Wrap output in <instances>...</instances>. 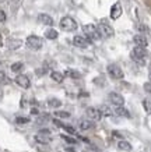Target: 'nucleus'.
I'll list each match as a JSON object with an SVG mask.
<instances>
[{"mask_svg": "<svg viewBox=\"0 0 151 152\" xmlns=\"http://www.w3.org/2000/svg\"><path fill=\"white\" fill-rule=\"evenodd\" d=\"M82 32L85 34V38L90 42H95L101 39V35L94 24H85V25H82Z\"/></svg>", "mask_w": 151, "mask_h": 152, "instance_id": "1", "label": "nucleus"}, {"mask_svg": "<svg viewBox=\"0 0 151 152\" xmlns=\"http://www.w3.org/2000/svg\"><path fill=\"white\" fill-rule=\"evenodd\" d=\"M130 56H132V59L134 60L137 64L144 66V64H146V57H147V49L140 48V46H136L132 50Z\"/></svg>", "mask_w": 151, "mask_h": 152, "instance_id": "2", "label": "nucleus"}, {"mask_svg": "<svg viewBox=\"0 0 151 152\" xmlns=\"http://www.w3.org/2000/svg\"><path fill=\"white\" fill-rule=\"evenodd\" d=\"M25 43H27V46L31 50H39V49H42V46H43L42 38L37 37V35H29V37L25 39Z\"/></svg>", "mask_w": 151, "mask_h": 152, "instance_id": "3", "label": "nucleus"}, {"mask_svg": "<svg viewBox=\"0 0 151 152\" xmlns=\"http://www.w3.org/2000/svg\"><path fill=\"white\" fill-rule=\"evenodd\" d=\"M60 28L63 31H67V32H71V31H76L77 29V23L76 20L71 18V17H63L60 20Z\"/></svg>", "mask_w": 151, "mask_h": 152, "instance_id": "4", "label": "nucleus"}, {"mask_svg": "<svg viewBox=\"0 0 151 152\" xmlns=\"http://www.w3.org/2000/svg\"><path fill=\"white\" fill-rule=\"evenodd\" d=\"M96 29H98V32H99L101 37H104V38H112L115 35L113 28L110 27L109 24L101 23V24H98V25H96Z\"/></svg>", "mask_w": 151, "mask_h": 152, "instance_id": "5", "label": "nucleus"}, {"mask_svg": "<svg viewBox=\"0 0 151 152\" xmlns=\"http://www.w3.org/2000/svg\"><path fill=\"white\" fill-rule=\"evenodd\" d=\"M106 70H108V74L115 80H122L124 77L123 70L120 69V66H118V64H109L106 67Z\"/></svg>", "mask_w": 151, "mask_h": 152, "instance_id": "6", "label": "nucleus"}, {"mask_svg": "<svg viewBox=\"0 0 151 152\" xmlns=\"http://www.w3.org/2000/svg\"><path fill=\"white\" fill-rule=\"evenodd\" d=\"M85 115H87L88 120H91V121H98V120L102 119V115H101L99 109H96V107H87Z\"/></svg>", "mask_w": 151, "mask_h": 152, "instance_id": "7", "label": "nucleus"}, {"mask_svg": "<svg viewBox=\"0 0 151 152\" xmlns=\"http://www.w3.org/2000/svg\"><path fill=\"white\" fill-rule=\"evenodd\" d=\"M73 43H74V46L81 48V49H85V48L90 46V43H91V42L88 41V39H87L85 37L77 35V37H74V38H73Z\"/></svg>", "mask_w": 151, "mask_h": 152, "instance_id": "8", "label": "nucleus"}, {"mask_svg": "<svg viewBox=\"0 0 151 152\" xmlns=\"http://www.w3.org/2000/svg\"><path fill=\"white\" fill-rule=\"evenodd\" d=\"M15 84L20 85L21 88H24V89H28V88L31 87V81H29V78H28L27 75H24V74H18V75L15 77Z\"/></svg>", "mask_w": 151, "mask_h": 152, "instance_id": "9", "label": "nucleus"}, {"mask_svg": "<svg viewBox=\"0 0 151 152\" xmlns=\"http://www.w3.org/2000/svg\"><path fill=\"white\" fill-rule=\"evenodd\" d=\"M109 101L112 102L116 107H118V106H123L124 105L123 96H122L120 94H118V92H110L109 94Z\"/></svg>", "mask_w": 151, "mask_h": 152, "instance_id": "10", "label": "nucleus"}, {"mask_svg": "<svg viewBox=\"0 0 151 152\" xmlns=\"http://www.w3.org/2000/svg\"><path fill=\"white\" fill-rule=\"evenodd\" d=\"M123 13V10H122V4L120 3H115L112 6V9H110V18L112 20H118L122 15Z\"/></svg>", "mask_w": 151, "mask_h": 152, "instance_id": "11", "label": "nucleus"}, {"mask_svg": "<svg viewBox=\"0 0 151 152\" xmlns=\"http://www.w3.org/2000/svg\"><path fill=\"white\" fill-rule=\"evenodd\" d=\"M133 42L136 43V46H140V48H144L146 49L147 45H148V41H147V38L143 35V34H138V35H134L133 38Z\"/></svg>", "mask_w": 151, "mask_h": 152, "instance_id": "12", "label": "nucleus"}, {"mask_svg": "<svg viewBox=\"0 0 151 152\" xmlns=\"http://www.w3.org/2000/svg\"><path fill=\"white\" fill-rule=\"evenodd\" d=\"M38 23L42 24V25L50 27V25H53V18L50 15H48V14H39L38 15Z\"/></svg>", "mask_w": 151, "mask_h": 152, "instance_id": "13", "label": "nucleus"}, {"mask_svg": "<svg viewBox=\"0 0 151 152\" xmlns=\"http://www.w3.org/2000/svg\"><path fill=\"white\" fill-rule=\"evenodd\" d=\"M50 135H46V134H41L38 133L37 135H35V141L39 144H49L50 142Z\"/></svg>", "mask_w": 151, "mask_h": 152, "instance_id": "14", "label": "nucleus"}, {"mask_svg": "<svg viewBox=\"0 0 151 152\" xmlns=\"http://www.w3.org/2000/svg\"><path fill=\"white\" fill-rule=\"evenodd\" d=\"M21 45H23V41H20V39H10V41L7 42V46H9V49H11V50L20 49Z\"/></svg>", "mask_w": 151, "mask_h": 152, "instance_id": "15", "label": "nucleus"}, {"mask_svg": "<svg viewBox=\"0 0 151 152\" xmlns=\"http://www.w3.org/2000/svg\"><path fill=\"white\" fill-rule=\"evenodd\" d=\"M115 113L118 116H120V117H126V119H129L130 117V113H129L127 109H124L123 106H118L116 109H115Z\"/></svg>", "mask_w": 151, "mask_h": 152, "instance_id": "16", "label": "nucleus"}, {"mask_svg": "<svg viewBox=\"0 0 151 152\" xmlns=\"http://www.w3.org/2000/svg\"><path fill=\"white\" fill-rule=\"evenodd\" d=\"M92 127H94V123H92L91 120L82 119L81 121H80V129L81 130H91Z\"/></svg>", "mask_w": 151, "mask_h": 152, "instance_id": "17", "label": "nucleus"}, {"mask_svg": "<svg viewBox=\"0 0 151 152\" xmlns=\"http://www.w3.org/2000/svg\"><path fill=\"white\" fill-rule=\"evenodd\" d=\"M45 38L46 39H50V41H53L57 38V31L53 29V28H49V29H46L45 31Z\"/></svg>", "mask_w": 151, "mask_h": 152, "instance_id": "18", "label": "nucleus"}, {"mask_svg": "<svg viewBox=\"0 0 151 152\" xmlns=\"http://www.w3.org/2000/svg\"><path fill=\"white\" fill-rule=\"evenodd\" d=\"M118 148H119L120 151H132V145H130V142L123 141V140H120L119 142H118Z\"/></svg>", "mask_w": 151, "mask_h": 152, "instance_id": "19", "label": "nucleus"}, {"mask_svg": "<svg viewBox=\"0 0 151 152\" xmlns=\"http://www.w3.org/2000/svg\"><path fill=\"white\" fill-rule=\"evenodd\" d=\"M50 78L53 80L55 83H62L64 78V75L62 73H59V71H52V73H50Z\"/></svg>", "mask_w": 151, "mask_h": 152, "instance_id": "20", "label": "nucleus"}, {"mask_svg": "<svg viewBox=\"0 0 151 152\" xmlns=\"http://www.w3.org/2000/svg\"><path fill=\"white\" fill-rule=\"evenodd\" d=\"M48 106L49 107H60L62 106V101L60 99H57V98H50V99H48Z\"/></svg>", "mask_w": 151, "mask_h": 152, "instance_id": "21", "label": "nucleus"}, {"mask_svg": "<svg viewBox=\"0 0 151 152\" xmlns=\"http://www.w3.org/2000/svg\"><path fill=\"white\" fill-rule=\"evenodd\" d=\"M24 69V64L21 63V61H18V63H14V64H11V71L13 73H20L21 70Z\"/></svg>", "mask_w": 151, "mask_h": 152, "instance_id": "22", "label": "nucleus"}, {"mask_svg": "<svg viewBox=\"0 0 151 152\" xmlns=\"http://www.w3.org/2000/svg\"><path fill=\"white\" fill-rule=\"evenodd\" d=\"M66 75L70 77V78H80V77H81V74L78 73V71H76V70H67V71H66Z\"/></svg>", "mask_w": 151, "mask_h": 152, "instance_id": "23", "label": "nucleus"}, {"mask_svg": "<svg viewBox=\"0 0 151 152\" xmlns=\"http://www.w3.org/2000/svg\"><path fill=\"white\" fill-rule=\"evenodd\" d=\"M55 116L56 117H60V119H69L70 113L69 112H64V110H57V112H55Z\"/></svg>", "mask_w": 151, "mask_h": 152, "instance_id": "24", "label": "nucleus"}, {"mask_svg": "<svg viewBox=\"0 0 151 152\" xmlns=\"http://www.w3.org/2000/svg\"><path fill=\"white\" fill-rule=\"evenodd\" d=\"M99 112H101V115H102V116H110V115H112L110 109L108 107V106H105V105L101 106V107H99Z\"/></svg>", "mask_w": 151, "mask_h": 152, "instance_id": "25", "label": "nucleus"}, {"mask_svg": "<svg viewBox=\"0 0 151 152\" xmlns=\"http://www.w3.org/2000/svg\"><path fill=\"white\" fill-rule=\"evenodd\" d=\"M50 117H49V115H42V116H39L37 119V124H43V123H46L48 120H49Z\"/></svg>", "mask_w": 151, "mask_h": 152, "instance_id": "26", "label": "nucleus"}, {"mask_svg": "<svg viewBox=\"0 0 151 152\" xmlns=\"http://www.w3.org/2000/svg\"><path fill=\"white\" fill-rule=\"evenodd\" d=\"M143 107L146 109L147 113H150L151 115V102L148 101V99H144V101H143Z\"/></svg>", "mask_w": 151, "mask_h": 152, "instance_id": "27", "label": "nucleus"}, {"mask_svg": "<svg viewBox=\"0 0 151 152\" xmlns=\"http://www.w3.org/2000/svg\"><path fill=\"white\" fill-rule=\"evenodd\" d=\"M21 4H23V0H11V9L13 10H17Z\"/></svg>", "mask_w": 151, "mask_h": 152, "instance_id": "28", "label": "nucleus"}, {"mask_svg": "<svg viewBox=\"0 0 151 152\" xmlns=\"http://www.w3.org/2000/svg\"><path fill=\"white\" fill-rule=\"evenodd\" d=\"M15 123H17V124H27V123H29V119H28V117H17V119H15Z\"/></svg>", "mask_w": 151, "mask_h": 152, "instance_id": "29", "label": "nucleus"}, {"mask_svg": "<svg viewBox=\"0 0 151 152\" xmlns=\"http://www.w3.org/2000/svg\"><path fill=\"white\" fill-rule=\"evenodd\" d=\"M62 138H63L66 142H69V144H77V140L71 138V137H69V135H62Z\"/></svg>", "mask_w": 151, "mask_h": 152, "instance_id": "30", "label": "nucleus"}, {"mask_svg": "<svg viewBox=\"0 0 151 152\" xmlns=\"http://www.w3.org/2000/svg\"><path fill=\"white\" fill-rule=\"evenodd\" d=\"M9 83V78H7V75H6L3 71H0V84H7Z\"/></svg>", "mask_w": 151, "mask_h": 152, "instance_id": "31", "label": "nucleus"}, {"mask_svg": "<svg viewBox=\"0 0 151 152\" xmlns=\"http://www.w3.org/2000/svg\"><path fill=\"white\" fill-rule=\"evenodd\" d=\"M64 130H66V131H67V133H70V134H73V135H76V130H74V127H71V126H67V124H64V127H63Z\"/></svg>", "mask_w": 151, "mask_h": 152, "instance_id": "32", "label": "nucleus"}, {"mask_svg": "<svg viewBox=\"0 0 151 152\" xmlns=\"http://www.w3.org/2000/svg\"><path fill=\"white\" fill-rule=\"evenodd\" d=\"M136 28H137L140 32H148V28H147L146 25H143V24H137V25H136Z\"/></svg>", "mask_w": 151, "mask_h": 152, "instance_id": "33", "label": "nucleus"}, {"mask_svg": "<svg viewBox=\"0 0 151 152\" xmlns=\"http://www.w3.org/2000/svg\"><path fill=\"white\" fill-rule=\"evenodd\" d=\"M52 121H53V124H55L56 127H60V129H63V127H64V124H63V123H62V121H60V120H57V119H53V120H52Z\"/></svg>", "mask_w": 151, "mask_h": 152, "instance_id": "34", "label": "nucleus"}, {"mask_svg": "<svg viewBox=\"0 0 151 152\" xmlns=\"http://www.w3.org/2000/svg\"><path fill=\"white\" fill-rule=\"evenodd\" d=\"M6 20H7V15H6V13L3 11V10H0V23H4Z\"/></svg>", "mask_w": 151, "mask_h": 152, "instance_id": "35", "label": "nucleus"}, {"mask_svg": "<svg viewBox=\"0 0 151 152\" xmlns=\"http://www.w3.org/2000/svg\"><path fill=\"white\" fill-rule=\"evenodd\" d=\"M46 73V69L45 67H42V69H38L37 70V75H43Z\"/></svg>", "mask_w": 151, "mask_h": 152, "instance_id": "36", "label": "nucleus"}, {"mask_svg": "<svg viewBox=\"0 0 151 152\" xmlns=\"http://www.w3.org/2000/svg\"><path fill=\"white\" fill-rule=\"evenodd\" d=\"M144 89H146L148 94H151V83H146V84H144Z\"/></svg>", "mask_w": 151, "mask_h": 152, "instance_id": "37", "label": "nucleus"}, {"mask_svg": "<svg viewBox=\"0 0 151 152\" xmlns=\"http://www.w3.org/2000/svg\"><path fill=\"white\" fill-rule=\"evenodd\" d=\"M112 134H113V137H115V138H123V135H122L120 133H118V131H113Z\"/></svg>", "mask_w": 151, "mask_h": 152, "instance_id": "38", "label": "nucleus"}, {"mask_svg": "<svg viewBox=\"0 0 151 152\" xmlns=\"http://www.w3.org/2000/svg\"><path fill=\"white\" fill-rule=\"evenodd\" d=\"M31 113H32V115H39V112H38V109H32Z\"/></svg>", "mask_w": 151, "mask_h": 152, "instance_id": "39", "label": "nucleus"}, {"mask_svg": "<svg viewBox=\"0 0 151 152\" xmlns=\"http://www.w3.org/2000/svg\"><path fill=\"white\" fill-rule=\"evenodd\" d=\"M81 96H88V94L87 92H80V98Z\"/></svg>", "mask_w": 151, "mask_h": 152, "instance_id": "40", "label": "nucleus"}, {"mask_svg": "<svg viewBox=\"0 0 151 152\" xmlns=\"http://www.w3.org/2000/svg\"><path fill=\"white\" fill-rule=\"evenodd\" d=\"M66 152H76L73 148H66Z\"/></svg>", "mask_w": 151, "mask_h": 152, "instance_id": "41", "label": "nucleus"}, {"mask_svg": "<svg viewBox=\"0 0 151 152\" xmlns=\"http://www.w3.org/2000/svg\"><path fill=\"white\" fill-rule=\"evenodd\" d=\"M3 45V39H1V35H0V46Z\"/></svg>", "mask_w": 151, "mask_h": 152, "instance_id": "42", "label": "nucleus"}, {"mask_svg": "<svg viewBox=\"0 0 151 152\" xmlns=\"http://www.w3.org/2000/svg\"><path fill=\"white\" fill-rule=\"evenodd\" d=\"M150 83H151V73H150Z\"/></svg>", "mask_w": 151, "mask_h": 152, "instance_id": "43", "label": "nucleus"}, {"mask_svg": "<svg viewBox=\"0 0 151 152\" xmlns=\"http://www.w3.org/2000/svg\"><path fill=\"white\" fill-rule=\"evenodd\" d=\"M150 73H151V66H150Z\"/></svg>", "mask_w": 151, "mask_h": 152, "instance_id": "44", "label": "nucleus"}, {"mask_svg": "<svg viewBox=\"0 0 151 152\" xmlns=\"http://www.w3.org/2000/svg\"><path fill=\"white\" fill-rule=\"evenodd\" d=\"M0 64H1V63H0Z\"/></svg>", "mask_w": 151, "mask_h": 152, "instance_id": "45", "label": "nucleus"}]
</instances>
